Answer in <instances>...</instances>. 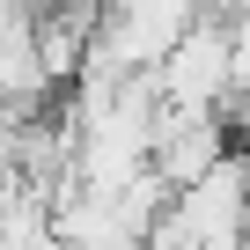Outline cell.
I'll list each match as a JSON object with an SVG mask.
<instances>
[{
    "instance_id": "cell-2",
    "label": "cell",
    "mask_w": 250,
    "mask_h": 250,
    "mask_svg": "<svg viewBox=\"0 0 250 250\" xmlns=\"http://www.w3.org/2000/svg\"><path fill=\"white\" fill-rule=\"evenodd\" d=\"M243 250H250V235H243Z\"/></svg>"
},
{
    "instance_id": "cell-1",
    "label": "cell",
    "mask_w": 250,
    "mask_h": 250,
    "mask_svg": "<svg viewBox=\"0 0 250 250\" xmlns=\"http://www.w3.org/2000/svg\"><path fill=\"white\" fill-rule=\"evenodd\" d=\"M155 96H162V110H177V118H221V103L243 96L228 15H199V22L162 52V66H155Z\"/></svg>"
}]
</instances>
